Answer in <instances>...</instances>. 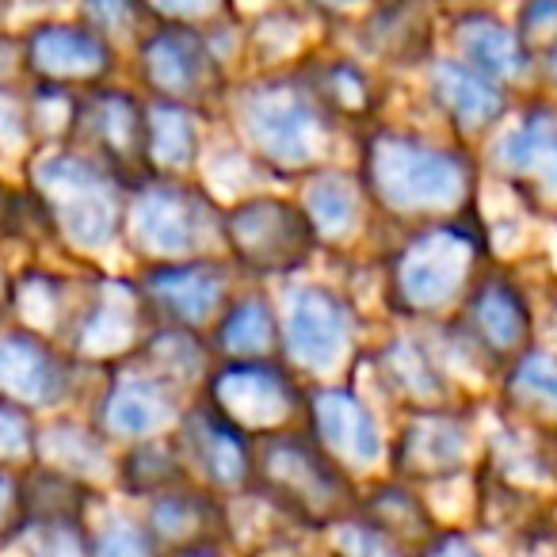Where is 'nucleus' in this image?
<instances>
[{
	"label": "nucleus",
	"mask_w": 557,
	"mask_h": 557,
	"mask_svg": "<svg viewBox=\"0 0 557 557\" xmlns=\"http://www.w3.org/2000/svg\"><path fill=\"white\" fill-rule=\"evenodd\" d=\"M359 184L382 214L420 230L470 214L473 161L458 146H440L420 134L382 126L363 141Z\"/></svg>",
	"instance_id": "1"
},
{
	"label": "nucleus",
	"mask_w": 557,
	"mask_h": 557,
	"mask_svg": "<svg viewBox=\"0 0 557 557\" xmlns=\"http://www.w3.org/2000/svg\"><path fill=\"white\" fill-rule=\"evenodd\" d=\"M230 111L252 161L283 176L318 172L333 146L336 123L321 111L298 70L248 81L230 96Z\"/></svg>",
	"instance_id": "2"
},
{
	"label": "nucleus",
	"mask_w": 557,
	"mask_h": 557,
	"mask_svg": "<svg viewBox=\"0 0 557 557\" xmlns=\"http://www.w3.org/2000/svg\"><path fill=\"white\" fill-rule=\"evenodd\" d=\"M485 260V233L470 214L420 225L386 263V298L401 318H443L466 302Z\"/></svg>",
	"instance_id": "3"
},
{
	"label": "nucleus",
	"mask_w": 557,
	"mask_h": 557,
	"mask_svg": "<svg viewBox=\"0 0 557 557\" xmlns=\"http://www.w3.org/2000/svg\"><path fill=\"white\" fill-rule=\"evenodd\" d=\"M252 488L310 531L344 523L359 508L348 470L329 458L313 435L290 428L252 440Z\"/></svg>",
	"instance_id": "4"
},
{
	"label": "nucleus",
	"mask_w": 557,
	"mask_h": 557,
	"mask_svg": "<svg viewBox=\"0 0 557 557\" xmlns=\"http://www.w3.org/2000/svg\"><path fill=\"white\" fill-rule=\"evenodd\" d=\"M131 240L146 260L172 263V260H199L218 256L225 248L222 210L199 187L176 184V180H157L138 187L126 214Z\"/></svg>",
	"instance_id": "5"
},
{
	"label": "nucleus",
	"mask_w": 557,
	"mask_h": 557,
	"mask_svg": "<svg viewBox=\"0 0 557 557\" xmlns=\"http://www.w3.org/2000/svg\"><path fill=\"white\" fill-rule=\"evenodd\" d=\"M225 252L252 275H287L310 263L318 233L298 202L278 195H252L222 210Z\"/></svg>",
	"instance_id": "6"
},
{
	"label": "nucleus",
	"mask_w": 557,
	"mask_h": 557,
	"mask_svg": "<svg viewBox=\"0 0 557 557\" xmlns=\"http://www.w3.org/2000/svg\"><path fill=\"white\" fill-rule=\"evenodd\" d=\"M138 77L153 100L207 111L225 103V65L218 62L207 27L153 24L138 42Z\"/></svg>",
	"instance_id": "7"
},
{
	"label": "nucleus",
	"mask_w": 557,
	"mask_h": 557,
	"mask_svg": "<svg viewBox=\"0 0 557 557\" xmlns=\"http://www.w3.org/2000/svg\"><path fill=\"white\" fill-rule=\"evenodd\" d=\"M115 180V172H108L100 161L77 153H54L35 169L42 199L81 248H100L115 237L119 210H123Z\"/></svg>",
	"instance_id": "8"
},
{
	"label": "nucleus",
	"mask_w": 557,
	"mask_h": 557,
	"mask_svg": "<svg viewBox=\"0 0 557 557\" xmlns=\"http://www.w3.org/2000/svg\"><path fill=\"white\" fill-rule=\"evenodd\" d=\"M210 409L233 424L248 440H260L271 432H287L306 409V397L295 382L290 367H278L275 359H245L225 363L207 386Z\"/></svg>",
	"instance_id": "9"
},
{
	"label": "nucleus",
	"mask_w": 557,
	"mask_h": 557,
	"mask_svg": "<svg viewBox=\"0 0 557 557\" xmlns=\"http://www.w3.org/2000/svg\"><path fill=\"white\" fill-rule=\"evenodd\" d=\"M351 351V310L329 287H298L287 298V313L278 321V356L290 371L325 374L341 371Z\"/></svg>",
	"instance_id": "10"
},
{
	"label": "nucleus",
	"mask_w": 557,
	"mask_h": 557,
	"mask_svg": "<svg viewBox=\"0 0 557 557\" xmlns=\"http://www.w3.org/2000/svg\"><path fill=\"white\" fill-rule=\"evenodd\" d=\"M458 329L473 356L485 359L488 367H508L531 348L534 313L508 275H478L466 302L458 306Z\"/></svg>",
	"instance_id": "11"
},
{
	"label": "nucleus",
	"mask_w": 557,
	"mask_h": 557,
	"mask_svg": "<svg viewBox=\"0 0 557 557\" xmlns=\"http://www.w3.org/2000/svg\"><path fill=\"white\" fill-rule=\"evenodd\" d=\"M20 47H24V70L39 85L96 88L115 70V47L100 39L88 24L42 20L20 35Z\"/></svg>",
	"instance_id": "12"
},
{
	"label": "nucleus",
	"mask_w": 557,
	"mask_h": 557,
	"mask_svg": "<svg viewBox=\"0 0 557 557\" xmlns=\"http://www.w3.org/2000/svg\"><path fill=\"white\" fill-rule=\"evenodd\" d=\"M141 302L172 329H207L230 302V271L218 256L153 263L141 283Z\"/></svg>",
	"instance_id": "13"
},
{
	"label": "nucleus",
	"mask_w": 557,
	"mask_h": 557,
	"mask_svg": "<svg viewBox=\"0 0 557 557\" xmlns=\"http://www.w3.org/2000/svg\"><path fill=\"white\" fill-rule=\"evenodd\" d=\"M88 141L96 161L115 176H149L146 157V103L123 88H88L85 100H77L73 131Z\"/></svg>",
	"instance_id": "14"
},
{
	"label": "nucleus",
	"mask_w": 557,
	"mask_h": 557,
	"mask_svg": "<svg viewBox=\"0 0 557 557\" xmlns=\"http://www.w3.org/2000/svg\"><path fill=\"white\" fill-rule=\"evenodd\" d=\"M493 164L527 202L546 210L557 202V108L531 100L516 126L493 141Z\"/></svg>",
	"instance_id": "15"
},
{
	"label": "nucleus",
	"mask_w": 557,
	"mask_h": 557,
	"mask_svg": "<svg viewBox=\"0 0 557 557\" xmlns=\"http://www.w3.org/2000/svg\"><path fill=\"white\" fill-rule=\"evenodd\" d=\"M473 432L455 409H420L401 428L394 447V470L401 481H443L470 466Z\"/></svg>",
	"instance_id": "16"
},
{
	"label": "nucleus",
	"mask_w": 557,
	"mask_h": 557,
	"mask_svg": "<svg viewBox=\"0 0 557 557\" xmlns=\"http://www.w3.org/2000/svg\"><path fill=\"white\" fill-rule=\"evenodd\" d=\"M176 447L184 470L199 473L218 493H240L252 485V440L225 424L210 405L187 412Z\"/></svg>",
	"instance_id": "17"
},
{
	"label": "nucleus",
	"mask_w": 557,
	"mask_h": 557,
	"mask_svg": "<svg viewBox=\"0 0 557 557\" xmlns=\"http://www.w3.org/2000/svg\"><path fill=\"white\" fill-rule=\"evenodd\" d=\"M450 42H455L458 62L496 81L500 88H523L539 73V58L519 42L516 27L504 24L493 9L458 12L450 24Z\"/></svg>",
	"instance_id": "18"
},
{
	"label": "nucleus",
	"mask_w": 557,
	"mask_h": 557,
	"mask_svg": "<svg viewBox=\"0 0 557 557\" xmlns=\"http://www.w3.org/2000/svg\"><path fill=\"white\" fill-rule=\"evenodd\" d=\"M428 96L450 123V131H458L462 138L496 131L508 111V88L481 77L458 58H428Z\"/></svg>",
	"instance_id": "19"
},
{
	"label": "nucleus",
	"mask_w": 557,
	"mask_h": 557,
	"mask_svg": "<svg viewBox=\"0 0 557 557\" xmlns=\"http://www.w3.org/2000/svg\"><path fill=\"white\" fill-rule=\"evenodd\" d=\"M306 409H310V428L313 440L321 443L329 458L344 466V470H371L382 458V435L374 412L359 401L351 389H318V394L306 397Z\"/></svg>",
	"instance_id": "20"
},
{
	"label": "nucleus",
	"mask_w": 557,
	"mask_h": 557,
	"mask_svg": "<svg viewBox=\"0 0 557 557\" xmlns=\"http://www.w3.org/2000/svg\"><path fill=\"white\" fill-rule=\"evenodd\" d=\"M435 0H374L359 20V47L389 65H417L432 58Z\"/></svg>",
	"instance_id": "21"
},
{
	"label": "nucleus",
	"mask_w": 557,
	"mask_h": 557,
	"mask_svg": "<svg viewBox=\"0 0 557 557\" xmlns=\"http://www.w3.org/2000/svg\"><path fill=\"white\" fill-rule=\"evenodd\" d=\"M149 539L157 549H169V557L184 554V549L218 546L230 539V516L207 493L184 485L164 488L153 496V508H149Z\"/></svg>",
	"instance_id": "22"
},
{
	"label": "nucleus",
	"mask_w": 557,
	"mask_h": 557,
	"mask_svg": "<svg viewBox=\"0 0 557 557\" xmlns=\"http://www.w3.org/2000/svg\"><path fill=\"white\" fill-rule=\"evenodd\" d=\"M298 77L306 81L313 100L321 103V111H325L333 123H367V119H374L382 108L379 81H374L356 58L313 54L298 65Z\"/></svg>",
	"instance_id": "23"
},
{
	"label": "nucleus",
	"mask_w": 557,
	"mask_h": 557,
	"mask_svg": "<svg viewBox=\"0 0 557 557\" xmlns=\"http://www.w3.org/2000/svg\"><path fill=\"white\" fill-rule=\"evenodd\" d=\"M180 405V389H172L164 379H157L153 371H134L123 374L115 386L108 389L100 405V420L108 428V435L119 440H149L164 424H172Z\"/></svg>",
	"instance_id": "24"
},
{
	"label": "nucleus",
	"mask_w": 557,
	"mask_h": 557,
	"mask_svg": "<svg viewBox=\"0 0 557 557\" xmlns=\"http://www.w3.org/2000/svg\"><path fill=\"white\" fill-rule=\"evenodd\" d=\"M356 516L371 527L379 539H386L401 557H420L440 534L432 508L412 493L405 481H382L359 500Z\"/></svg>",
	"instance_id": "25"
},
{
	"label": "nucleus",
	"mask_w": 557,
	"mask_h": 557,
	"mask_svg": "<svg viewBox=\"0 0 557 557\" xmlns=\"http://www.w3.org/2000/svg\"><path fill=\"white\" fill-rule=\"evenodd\" d=\"M0 389L20 405H54L65 389V367L35 336L0 341Z\"/></svg>",
	"instance_id": "26"
},
{
	"label": "nucleus",
	"mask_w": 557,
	"mask_h": 557,
	"mask_svg": "<svg viewBox=\"0 0 557 557\" xmlns=\"http://www.w3.org/2000/svg\"><path fill=\"white\" fill-rule=\"evenodd\" d=\"M363 184L344 169H318L306 187V218H310L318 245H341L356 233L363 218Z\"/></svg>",
	"instance_id": "27"
},
{
	"label": "nucleus",
	"mask_w": 557,
	"mask_h": 557,
	"mask_svg": "<svg viewBox=\"0 0 557 557\" xmlns=\"http://www.w3.org/2000/svg\"><path fill=\"white\" fill-rule=\"evenodd\" d=\"M146 157L153 172H187L199 157V111L184 103H146Z\"/></svg>",
	"instance_id": "28"
},
{
	"label": "nucleus",
	"mask_w": 557,
	"mask_h": 557,
	"mask_svg": "<svg viewBox=\"0 0 557 557\" xmlns=\"http://www.w3.org/2000/svg\"><path fill=\"white\" fill-rule=\"evenodd\" d=\"M379 379L397 401H405L412 412L420 409H443V374L432 367V359L424 356V348L412 341H394L379 351Z\"/></svg>",
	"instance_id": "29"
},
{
	"label": "nucleus",
	"mask_w": 557,
	"mask_h": 557,
	"mask_svg": "<svg viewBox=\"0 0 557 557\" xmlns=\"http://www.w3.org/2000/svg\"><path fill=\"white\" fill-rule=\"evenodd\" d=\"M218 348L230 363L278 356V318L263 295L237 298L218 318Z\"/></svg>",
	"instance_id": "30"
},
{
	"label": "nucleus",
	"mask_w": 557,
	"mask_h": 557,
	"mask_svg": "<svg viewBox=\"0 0 557 557\" xmlns=\"http://www.w3.org/2000/svg\"><path fill=\"white\" fill-rule=\"evenodd\" d=\"M138 321H141L138 295L119 287L100 290V298L81 318L77 348L88 351V356H123L138 341Z\"/></svg>",
	"instance_id": "31"
},
{
	"label": "nucleus",
	"mask_w": 557,
	"mask_h": 557,
	"mask_svg": "<svg viewBox=\"0 0 557 557\" xmlns=\"http://www.w3.org/2000/svg\"><path fill=\"white\" fill-rule=\"evenodd\" d=\"M504 401L527 420H557V356L527 348L504 367Z\"/></svg>",
	"instance_id": "32"
},
{
	"label": "nucleus",
	"mask_w": 557,
	"mask_h": 557,
	"mask_svg": "<svg viewBox=\"0 0 557 557\" xmlns=\"http://www.w3.org/2000/svg\"><path fill=\"white\" fill-rule=\"evenodd\" d=\"M310 24L313 20L306 16L302 9L278 4V9H268V12H260V16H252V24H248V32H245V47L256 65L275 70V65H287L302 54L306 39H310Z\"/></svg>",
	"instance_id": "33"
},
{
	"label": "nucleus",
	"mask_w": 557,
	"mask_h": 557,
	"mask_svg": "<svg viewBox=\"0 0 557 557\" xmlns=\"http://www.w3.org/2000/svg\"><path fill=\"white\" fill-rule=\"evenodd\" d=\"M81 24L92 27L111 47H138L153 27V16L141 0H81Z\"/></svg>",
	"instance_id": "34"
},
{
	"label": "nucleus",
	"mask_w": 557,
	"mask_h": 557,
	"mask_svg": "<svg viewBox=\"0 0 557 557\" xmlns=\"http://www.w3.org/2000/svg\"><path fill=\"white\" fill-rule=\"evenodd\" d=\"M184 458H180L176 443H161V440H149L126 458V488L141 496H157L164 488H176L184 485Z\"/></svg>",
	"instance_id": "35"
},
{
	"label": "nucleus",
	"mask_w": 557,
	"mask_h": 557,
	"mask_svg": "<svg viewBox=\"0 0 557 557\" xmlns=\"http://www.w3.org/2000/svg\"><path fill=\"white\" fill-rule=\"evenodd\" d=\"M516 35L534 58H542L557 42V0H519Z\"/></svg>",
	"instance_id": "36"
},
{
	"label": "nucleus",
	"mask_w": 557,
	"mask_h": 557,
	"mask_svg": "<svg viewBox=\"0 0 557 557\" xmlns=\"http://www.w3.org/2000/svg\"><path fill=\"white\" fill-rule=\"evenodd\" d=\"M153 24L214 27L230 20V0H141Z\"/></svg>",
	"instance_id": "37"
},
{
	"label": "nucleus",
	"mask_w": 557,
	"mask_h": 557,
	"mask_svg": "<svg viewBox=\"0 0 557 557\" xmlns=\"http://www.w3.org/2000/svg\"><path fill=\"white\" fill-rule=\"evenodd\" d=\"M88 557H157V546L149 539V531H138L126 519H111L108 527H100L92 534Z\"/></svg>",
	"instance_id": "38"
},
{
	"label": "nucleus",
	"mask_w": 557,
	"mask_h": 557,
	"mask_svg": "<svg viewBox=\"0 0 557 557\" xmlns=\"http://www.w3.org/2000/svg\"><path fill=\"white\" fill-rule=\"evenodd\" d=\"M32 455V420L12 401H0V462Z\"/></svg>",
	"instance_id": "39"
},
{
	"label": "nucleus",
	"mask_w": 557,
	"mask_h": 557,
	"mask_svg": "<svg viewBox=\"0 0 557 557\" xmlns=\"http://www.w3.org/2000/svg\"><path fill=\"white\" fill-rule=\"evenodd\" d=\"M371 9H374V0H306V12H310L313 20H325V24H336V20H363Z\"/></svg>",
	"instance_id": "40"
},
{
	"label": "nucleus",
	"mask_w": 557,
	"mask_h": 557,
	"mask_svg": "<svg viewBox=\"0 0 557 557\" xmlns=\"http://www.w3.org/2000/svg\"><path fill=\"white\" fill-rule=\"evenodd\" d=\"M27 511V504L20 500V485L0 470V534H9L20 523V516Z\"/></svg>",
	"instance_id": "41"
},
{
	"label": "nucleus",
	"mask_w": 557,
	"mask_h": 557,
	"mask_svg": "<svg viewBox=\"0 0 557 557\" xmlns=\"http://www.w3.org/2000/svg\"><path fill=\"white\" fill-rule=\"evenodd\" d=\"M420 557H485L462 531H440L435 542Z\"/></svg>",
	"instance_id": "42"
},
{
	"label": "nucleus",
	"mask_w": 557,
	"mask_h": 557,
	"mask_svg": "<svg viewBox=\"0 0 557 557\" xmlns=\"http://www.w3.org/2000/svg\"><path fill=\"white\" fill-rule=\"evenodd\" d=\"M278 4H290V0H230V16H240V12L260 16V12L278 9Z\"/></svg>",
	"instance_id": "43"
},
{
	"label": "nucleus",
	"mask_w": 557,
	"mask_h": 557,
	"mask_svg": "<svg viewBox=\"0 0 557 557\" xmlns=\"http://www.w3.org/2000/svg\"><path fill=\"white\" fill-rule=\"evenodd\" d=\"M496 0H435V9H447L450 16L458 12H478V9H493Z\"/></svg>",
	"instance_id": "44"
},
{
	"label": "nucleus",
	"mask_w": 557,
	"mask_h": 557,
	"mask_svg": "<svg viewBox=\"0 0 557 557\" xmlns=\"http://www.w3.org/2000/svg\"><path fill=\"white\" fill-rule=\"evenodd\" d=\"M539 70H542V77H546V85L557 92V42L546 50V54L539 58Z\"/></svg>",
	"instance_id": "45"
},
{
	"label": "nucleus",
	"mask_w": 557,
	"mask_h": 557,
	"mask_svg": "<svg viewBox=\"0 0 557 557\" xmlns=\"http://www.w3.org/2000/svg\"><path fill=\"white\" fill-rule=\"evenodd\" d=\"M172 557H222L218 546H202V549H184V554H172Z\"/></svg>",
	"instance_id": "46"
},
{
	"label": "nucleus",
	"mask_w": 557,
	"mask_h": 557,
	"mask_svg": "<svg viewBox=\"0 0 557 557\" xmlns=\"http://www.w3.org/2000/svg\"><path fill=\"white\" fill-rule=\"evenodd\" d=\"M9 4H12V0H0V20H4V12H9Z\"/></svg>",
	"instance_id": "47"
}]
</instances>
